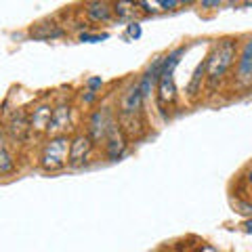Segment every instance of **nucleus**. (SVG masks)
I'll list each match as a JSON object with an SVG mask.
<instances>
[{
    "mask_svg": "<svg viewBox=\"0 0 252 252\" xmlns=\"http://www.w3.org/2000/svg\"><path fill=\"white\" fill-rule=\"evenodd\" d=\"M185 53V46H177L170 53H166V59H164V69L162 76L158 80V103L162 109L170 107L177 99V86H175V67L179 65L181 57Z\"/></svg>",
    "mask_w": 252,
    "mask_h": 252,
    "instance_id": "nucleus-1",
    "label": "nucleus"
},
{
    "mask_svg": "<svg viewBox=\"0 0 252 252\" xmlns=\"http://www.w3.org/2000/svg\"><path fill=\"white\" fill-rule=\"evenodd\" d=\"M235 57V42L231 38L219 42L215 46V51L208 55V67H206V76H208V82L215 86L220 78L225 76V72L229 69V65L233 63Z\"/></svg>",
    "mask_w": 252,
    "mask_h": 252,
    "instance_id": "nucleus-2",
    "label": "nucleus"
},
{
    "mask_svg": "<svg viewBox=\"0 0 252 252\" xmlns=\"http://www.w3.org/2000/svg\"><path fill=\"white\" fill-rule=\"evenodd\" d=\"M69 145H72V139H67L65 135L53 137L49 143H44L42 154H40V166L44 170H59L65 164H69Z\"/></svg>",
    "mask_w": 252,
    "mask_h": 252,
    "instance_id": "nucleus-3",
    "label": "nucleus"
},
{
    "mask_svg": "<svg viewBox=\"0 0 252 252\" xmlns=\"http://www.w3.org/2000/svg\"><path fill=\"white\" fill-rule=\"evenodd\" d=\"M143 101H145V97H143V93H141L139 82L130 84L120 97V114L126 118L137 116L141 112V107H143Z\"/></svg>",
    "mask_w": 252,
    "mask_h": 252,
    "instance_id": "nucleus-4",
    "label": "nucleus"
},
{
    "mask_svg": "<svg viewBox=\"0 0 252 252\" xmlns=\"http://www.w3.org/2000/svg\"><path fill=\"white\" fill-rule=\"evenodd\" d=\"M93 152V139L89 135H76L69 145V166H82L91 158Z\"/></svg>",
    "mask_w": 252,
    "mask_h": 252,
    "instance_id": "nucleus-5",
    "label": "nucleus"
},
{
    "mask_svg": "<svg viewBox=\"0 0 252 252\" xmlns=\"http://www.w3.org/2000/svg\"><path fill=\"white\" fill-rule=\"evenodd\" d=\"M112 118L105 109H99V112H94L89 120V137L93 139V143H101V141L107 139V130L109 126H112Z\"/></svg>",
    "mask_w": 252,
    "mask_h": 252,
    "instance_id": "nucleus-6",
    "label": "nucleus"
},
{
    "mask_svg": "<svg viewBox=\"0 0 252 252\" xmlns=\"http://www.w3.org/2000/svg\"><path fill=\"white\" fill-rule=\"evenodd\" d=\"M164 59H166V55H158V57L152 61V65L147 67V72L141 76L139 86H141V93H143V97H145V99L149 97V94H152L154 86L158 84V80H160L162 69H164Z\"/></svg>",
    "mask_w": 252,
    "mask_h": 252,
    "instance_id": "nucleus-7",
    "label": "nucleus"
},
{
    "mask_svg": "<svg viewBox=\"0 0 252 252\" xmlns=\"http://www.w3.org/2000/svg\"><path fill=\"white\" fill-rule=\"evenodd\" d=\"M126 149V137L124 132L120 130V126L116 122H112L107 130V139H105V152H107V158L109 160H118V158H122Z\"/></svg>",
    "mask_w": 252,
    "mask_h": 252,
    "instance_id": "nucleus-8",
    "label": "nucleus"
},
{
    "mask_svg": "<svg viewBox=\"0 0 252 252\" xmlns=\"http://www.w3.org/2000/svg\"><path fill=\"white\" fill-rule=\"evenodd\" d=\"M69 116H72V107H69V105L61 103L57 107H53V116H51V122H49V128H46V132H49V135L59 137L61 130L67 128Z\"/></svg>",
    "mask_w": 252,
    "mask_h": 252,
    "instance_id": "nucleus-9",
    "label": "nucleus"
},
{
    "mask_svg": "<svg viewBox=\"0 0 252 252\" xmlns=\"http://www.w3.org/2000/svg\"><path fill=\"white\" fill-rule=\"evenodd\" d=\"M30 36L34 38V40H55V38L63 36V30L57 26V23H53V21H42V23L32 26Z\"/></svg>",
    "mask_w": 252,
    "mask_h": 252,
    "instance_id": "nucleus-10",
    "label": "nucleus"
},
{
    "mask_svg": "<svg viewBox=\"0 0 252 252\" xmlns=\"http://www.w3.org/2000/svg\"><path fill=\"white\" fill-rule=\"evenodd\" d=\"M51 116H53V107L51 105H38L34 109V114H32V118H30V128L46 130L49 128V122H51Z\"/></svg>",
    "mask_w": 252,
    "mask_h": 252,
    "instance_id": "nucleus-11",
    "label": "nucleus"
},
{
    "mask_svg": "<svg viewBox=\"0 0 252 252\" xmlns=\"http://www.w3.org/2000/svg\"><path fill=\"white\" fill-rule=\"evenodd\" d=\"M84 13L91 21H103L105 23V21H109V17H112L114 9L107 2H89L84 6Z\"/></svg>",
    "mask_w": 252,
    "mask_h": 252,
    "instance_id": "nucleus-12",
    "label": "nucleus"
},
{
    "mask_svg": "<svg viewBox=\"0 0 252 252\" xmlns=\"http://www.w3.org/2000/svg\"><path fill=\"white\" fill-rule=\"evenodd\" d=\"M6 128H9V132H11L13 139L21 141L23 137H26V132L30 130V122H28L26 114H23V112H15L13 118L9 120V126H6Z\"/></svg>",
    "mask_w": 252,
    "mask_h": 252,
    "instance_id": "nucleus-13",
    "label": "nucleus"
},
{
    "mask_svg": "<svg viewBox=\"0 0 252 252\" xmlns=\"http://www.w3.org/2000/svg\"><path fill=\"white\" fill-rule=\"evenodd\" d=\"M13 168H15V160H13V156L9 154L6 139L2 135V130H0V175H6V172H11Z\"/></svg>",
    "mask_w": 252,
    "mask_h": 252,
    "instance_id": "nucleus-14",
    "label": "nucleus"
},
{
    "mask_svg": "<svg viewBox=\"0 0 252 252\" xmlns=\"http://www.w3.org/2000/svg\"><path fill=\"white\" fill-rule=\"evenodd\" d=\"M206 67H208V57L204 59L198 67H195L191 82H189V86H187V93L191 94V97H195V94L202 91V80H204V74H206Z\"/></svg>",
    "mask_w": 252,
    "mask_h": 252,
    "instance_id": "nucleus-15",
    "label": "nucleus"
},
{
    "mask_svg": "<svg viewBox=\"0 0 252 252\" xmlns=\"http://www.w3.org/2000/svg\"><path fill=\"white\" fill-rule=\"evenodd\" d=\"M238 80L242 84H250L252 82V59L244 57V55L238 61Z\"/></svg>",
    "mask_w": 252,
    "mask_h": 252,
    "instance_id": "nucleus-16",
    "label": "nucleus"
},
{
    "mask_svg": "<svg viewBox=\"0 0 252 252\" xmlns=\"http://www.w3.org/2000/svg\"><path fill=\"white\" fill-rule=\"evenodd\" d=\"M114 6V13L118 15L120 19H128V17H132L135 15V6L137 4H132V2H116V4H112Z\"/></svg>",
    "mask_w": 252,
    "mask_h": 252,
    "instance_id": "nucleus-17",
    "label": "nucleus"
},
{
    "mask_svg": "<svg viewBox=\"0 0 252 252\" xmlns=\"http://www.w3.org/2000/svg\"><path fill=\"white\" fill-rule=\"evenodd\" d=\"M109 34L103 32V34H91V32H82L80 34V42H101V40H107Z\"/></svg>",
    "mask_w": 252,
    "mask_h": 252,
    "instance_id": "nucleus-18",
    "label": "nucleus"
},
{
    "mask_svg": "<svg viewBox=\"0 0 252 252\" xmlns=\"http://www.w3.org/2000/svg\"><path fill=\"white\" fill-rule=\"evenodd\" d=\"M141 34H143V32H141V23L130 21V23H128V36L137 40V38H141Z\"/></svg>",
    "mask_w": 252,
    "mask_h": 252,
    "instance_id": "nucleus-19",
    "label": "nucleus"
},
{
    "mask_svg": "<svg viewBox=\"0 0 252 252\" xmlns=\"http://www.w3.org/2000/svg\"><path fill=\"white\" fill-rule=\"evenodd\" d=\"M89 89L93 91V93H97V89H101V86H103V80H101V78H89Z\"/></svg>",
    "mask_w": 252,
    "mask_h": 252,
    "instance_id": "nucleus-20",
    "label": "nucleus"
},
{
    "mask_svg": "<svg viewBox=\"0 0 252 252\" xmlns=\"http://www.w3.org/2000/svg\"><path fill=\"white\" fill-rule=\"evenodd\" d=\"M158 6H162V9H175V6H181V2L179 0H160V2H158Z\"/></svg>",
    "mask_w": 252,
    "mask_h": 252,
    "instance_id": "nucleus-21",
    "label": "nucleus"
},
{
    "mask_svg": "<svg viewBox=\"0 0 252 252\" xmlns=\"http://www.w3.org/2000/svg\"><path fill=\"white\" fill-rule=\"evenodd\" d=\"M242 55H244V57H250L252 59V38H250L246 44H244V53Z\"/></svg>",
    "mask_w": 252,
    "mask_h": 252,
    "instance_id": "nucleus-22",
    "label": "nucleus"
},
{
    "mask_svg": "<svg viewBox=\"0 0 252 252\" xmlns=\"http://www.w3.org/2000/svg\"><path fill=\"white\" fill-rule=\"evenodd\" d=\"M198 252H220L219 248H215V246H210V244H204V246H200V250Z\"/></svg>",
    "mask_w": 252,
    "mask_h": 252,
    "instance_id": "nucleus-23",
    "label": "nucleus"
},
{
    "mask_svg": "<svg viewBox=\"0 0 252 252\" xmlns=\"http://www.w3.org/2000/svg\"><path fill=\"white\" fill-rule=\"evenodd\" d=\"M202 6H220V2L219 0H204Z\"/></svg>",
    "mask_w": 252,
    "mask_h": 252,
    "instance_id": "nucleus-24",
    "label": "nucleus"
},
{
    "mask_svg": "<svg viewBox=\"0 0 252 252\" xmlns=\"http://www.w3.org/2000/svg\"><path fill=\"white\" fill-rule=\"evenodd\" d=\"M244 229H246V233H252V219L244 223Z\"/></svg>",
    "mask_w": 252,
    "mask_h": 252,
    "instance_id": "nucleus-25",
    "label": "nucleus"
},
{
    "mask_svg": "<svg viewBox=\"0 0 252 252\" xmlns=\"http://www.w3.org/2000/svg\"><path fill=\"white\" fill-rule=\"evenodd\" d=\"M248 181H250V185H252V168L248 170Z\"/></svg>",
    "mask_w": 252,
    "mask_h": 252,
    "instance_id": "nucleus-26",
    "label": "nucleus"
}]
</instances>
